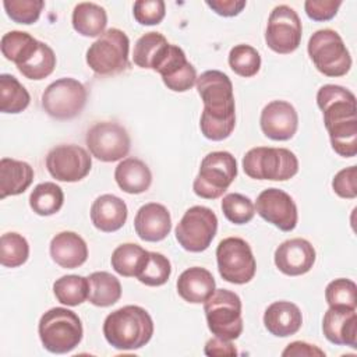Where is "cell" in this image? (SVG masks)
<instances>
[{"mask_svg":"<svg viewBox=\"0 0 357 357\" xmlns=\"http://www.w3.org/2000/svg\"><path fill=\"white\" fill-rule=\"evenodd\" d=\"M195 85L204 102L199 119L202 135L211 141L226 139L236 126V105L230 78L219 70H208L197 78Z\"/></svg>","mask_w":357,"mask_h":357,"instance_id":"obj_1","label":"cell"},{"mask_svg":"<svg viewBox=\"0 0 357 357\" xmlns=\"http://www.w3.org/2000/svg\"><path fill=\"white\" fill-rule=\"evenodd\" d=\"M317 105L322 110L333 151L343 158L357 153L356 96L349 89L326 84L317 92Z\"/></svg>","mask_w":357,"mask_h":357,"instance_id":"obj_2","label":"cell"},{"mask_svg":"<svg viewBox=\"0 0 357 357\" xmlns=\"http://www.w3.org/2000/svg\"><path fill=\"white\" fill-rule=\"evenodd\" d=\"M103 335L107 343L117 350H137L151 340L153 321L145 308L124 305L106 317Z\"/></svg>","mask_w":357,"mask_h":357,"instance_id":"obj_3","label":"cell"},{"mask_svg":"<svg viewBox=\"0 0 357 357\" xmlns=\"http://www.w3.org/2000/svg\"><path fill=\"white\" fill-rule=\"evenodd\" d=\"M38 332L43 347L54 354L73 351L81 343L84 335L79 317L63 307L46 311L39 319Z\"/></svg>","mask_w":357,"mask_h":357,"instance_id":"obj_4","label":"cell"},{"mask_svg":"<svg viewBox=\"0 0 357 357\" xmlns=\"http://www.w3.org/2000/svg\"><path fill=\"white\" fill-rule=\"evenodd\" d=\"M243 169L255 180L284 181L297 174L298 159L286 148L257 146L244 155Z\"/></svg>","mask_w":357,"mask_h":357,"instance_id":"obj_5","label":"cell"},{"mask_svg":"<svg viewBox=\"0 0 357 357\" xmlns=\"http://www.w3.org/2000/svg\"><path fill=\"white\" fill-rule=\"evenodd\" d=\"M128 36L117 28L105 31L86 50V64L98 75H116L128 67Z\"/></svg>","mask_w":357,"mask_h":357,"instance_id":"obj_6","label":"cell"},{"mask_svg":"<svg viewBox=\"0 0 357 357\" xmlns=\"http://www.w3.org/2000/svg\"><path fill=\"white\" fill-rule=\"evenodd\" d=\"M307 50L315 68L326 77L346 75L351 67L350 53L340 35L333 29L314 32Z\"/></svg>","mask_w":357,"mask_h":357,"instance_id":"obj_7","label":"cell"},{"mask_svg":"<svg viewBox=\"0 0 357 357\" xmlns=\"http://www.w3.org/2000/svg\"><path fill=\"white\" fill-rule=\"evenodd\" d=\"M209 331L226 340H236L243 332L241 300L230 290L218 289L204 303Z\"/></svg>","mask_w":357,"mask_h":357,"instance_id":"obj_8","label":"cell"},{"mask_svg":"<svg viewBox=\"0 0 357 357\" xmlns=\"http://www.w3.org/2000/svg\"><path fill=\"white\" fill-rule=\"evenodd\" d=\"M236 176V158L227 151H215L202 159L192 190L201 198L216 199L223 195Z\"/></svg>","mask_w":357,"mask_h":357,"instance_id":"obj_9","label":"cell"},{"mask_svg":"<svg viewBox=\"0 0 357 357\" xmlns=\"http://www.w3.org/2000/svg\"><path fill=\"white\" fill-rule=\"evenodd\" d=\"M218 231V218L211 208L195 205L187 209L176 226V240L190 252L205 251Z\"/></svg>","mask_w":357,"mask_h":357,"instance_id":"obj_10","label":"cell"},{"mask_svg":"<svg viewBox=\"0 0 357 357\" xmlns=\"http://www.w3.org/2000/svg\"><path fill=\"white\" fill-rule=\"evenodd\" d=\"M88 92L82 82L75 78H59L42 93V107L57 120L77 117L85 107Z\"/></svg>","mask_w":357,"mask_h":357,"instance_id":"obj_11","label":"cell"},{"mask_svg":"<svg viewBox=\"0 0 357 357\" xmlns=\"http://www.w3.org/2000/svg\"><path fill=\"white\" fill-rule=\"evenodd\" d=\"M216 261L223 280L234 284L248 283L257 271L251 247L240 237L223 238L216 248Z\"/></svg>","mask_w":357,"mask_h":357,"instance_id":"obj_12","label":"cell"},{"mask_svg":"<svg viewBox=\"0 0 357 357\" xmlns=\"http://www.w3.org/2000/svg\"><path fill=\"white\" fill-rule=\"evenodd\" d=\"M92 156L100 162H116L128 155L131 139L127 130L113 121L93 124L85 137Z\"/></svg>","mask_w":357,"mask_h":357,"instance_id":"obj_13","label":"cell"},{"mask_svg":"<svg viewBox=\"0 0 357 357\" xmlns=\"http://www.w3.org/2000/svg\"><path fill=\"white\" fill-rule=\"evenodd\" d=\"M303 26L298 14L289 6H276L268 18L265 42L271 50L279 54L294 52L301 42Z\"/></svg>","mask_w":357,"mask_h":357,"instance_id":"obj_14","label":"cell"},{"mask_svg":"<svg viewBox=\"0 0 357 357\" xmlns=\"http://www.w3.org/2000/svg\"><path fill=\"white\" fill-rule=\"evenodd\" d=\"M92 159L89 153L78 145H59L46 156V167L50 176L59 181L75 183L88 176Z\"/></svg>","mask_w":357,"mask_h":357,"instance_id":"obj_15","label":"cell"},{"mask_svg":"<svg viewBox=\"0 0 357 357\" xmlns=\"http://www.w3.org/2000/svg\"><path fill=\"white\" fill-rule=\"evenodd\" d=\"M257 213L282 231H291L297 226L298 213L293 198L280 188H266L257 197Z\"/></svg>","mask_w":357,"mask_h":357,"instance_id":"obj_16","label":"cell"},{"mask_svg":"<svg viewBox=\"0 0 357 357\" xmlns=\"http://www.w3.org/2000/svg\"><path fill=\"white\" fill-rule=\"evenodd\" d=\"M153 71L159 73L163 84L174 92H185L191 89L198 78L195 67L187 60L184 50L170 43Z\"/></svg>","mask_w":357,"mask_h":357,"instance_id":"obj_17","label":"cell"},{"mask_svg":"<svg viewBox=\"0 0 357 357\" xmlns=\"http://www.w3.org/2000/svg\"><path fill=\"white\" fill-rule=\"evenodd\" d=\"M261 130L273 141L293 138L298 127V114L293 105L286 100H272L261 112Z\"/></svg>","mask_w":357,"mask_h":357,"instance_id":"obj_18","label":"cell"},{"mask_svg":"<svg viewBox=\"0 0 357 357\" xmlns=\"http://www.w3.org/2000/svg\"><path fill=\"white\" fill-rule=\"evenodd\" d=\"M315 258V248L308 240L301 237L283 241L275 251V265L287 276L307 273L314 266Z\"/></svg>","mask_w":357,"mask_h":357,"instance_id":"obj_19","label":"cell"},{"mask_svg":"<svg viewBox=\"0 0 357 357\" xmlns=\"http://www.w3.org/2000/svg\"><path fill=\"white\" fill-rule=\"evenodd\" d=\"M134 227L141 240L149 243L162 241L172 230L170 212L162 204H145L137 211Z\"/></svg>","mask_w":357,"mask_h":357,"instance_id":"obj_20","label":"cell"},{"mask_svg":"<svg viewBox=\"0 0 357 357\" xmlns=\"http://www.w3.org/2000/svg\"><path fill=\"white\" fill-rule=\"evenodd\" d=\"M325 337L339 346L357 347V312L356 308L329 307L322 319Z\"/></svg>","mask_w":357,"mask_h":357,"instance_id":"obj_21","label":"cell"},{"mask_svg":"<svg viewBox=\"0 0 357 357\" xmlns=\"http://www.w3.org/2000/svg\"><path fill=\"white\" fill-rule=\"evenodd\" d=\"M127 216L128 209L126 202L113 194H103L98 197L91 206L92 225L105 233H112L121 229L127 220Z\"/></svg>","mask_w":357,"mask_h":357,"instance_id":"obj_22","label":"cell"},{"mask_svg":"<svg viewBox=\"0 0 357 357\" xmlns=\"http://www.w3.org/2000/svg\"><path fill=\"white\" fill-rule=\"evenodd\" d=\"M52 259L64 269L81 266L88 258L85 240L74 231H60L50 241Z\"/></svg>","mask_w":357,"mask_h":357,"instance_id":"obj_23","label":"cell"},{"mask_svg":"<svg viewBox=\"0 0 357 357\" xmlns=\"http://www.w3.org/2000/svg\"><path fill=\"white\" fill-rule=\"evenodd\" d=\"M178 296L191 304L205 303L216 290L212 273L201 266H192L181 272L176 283Z\"/></svg>","mask_w":357,"mask_h":357,"instance_id":"obj_24","label":"cell"},{"mask_svg":"<svg viewBox=\"0 0 357 357\" xmlns=\"http://www.w3.org/2000/svg\"><path fill=\"white\" fill-rule=\"evenodd\" d=\"M303 324L300 308L290 301H275L264 314V325L269 333L278 337H287L297 333Z\"/></svg>","mask_w":357,"mask_h":357,"instance_id":"obj_25","label":"cell"},{"mask_svg":"<svg viewBox=\"0 0 357 357\" xmlns=\"http://www.w3.org/2000/svg\"><path fill=\"white\" fill-rule=\"evenodd\" d=\"M114 180L121 191L127 194H141L149 190L152 173L141 159L127 158L116 166Z\"/></svg>","mask_w":357,"mask_h":357,"instance_id":"obj_26","label":"cell"},{"mask_svg":"<svg viewBox=\"0 0 357 357\" xmlns=\"http://www.w3.org/2000/svg\"><path fill=\"white\" fill-rule=\"evenodd\" d=\"M33 180V169L29 163L3 158L0 160V198L22 194Z\"/></svg>","mask_w":357,"mask_h":357,"instance_id":"obj_27","label":"cell"},{"mask_svg":"<svg viewBox=\"0 0 357 357\" xmlns=\"http://www.w3.org/2000/svg\"><path fill=\"white\" fill-rule=\"evenodd\" d=\"M73 28L82 36H100L107 25V14L95 3H78L73 11Z\"/></svg>","mask_w":357,"mask_h":357,"instance_id":"obj_28","label":"cell"},{"mask_svg":"<svg viewBox=\"0 0 357 357\" xmlns=\"http://www.w3.org/2000/svg\"><path fill=\"white\" fill-rule=\"evenodd\" d=\"M88 301L96 307H110L121 297L120 280L109 272L99 271L88 276Z\"/></svg>","mask_w":357,"mask_h":357,"instance_id":"obj_29","label":"cell"},{"mask_svg":"<svg viewBox=\"0 0 357 357\" xmlns=\"http://www.w3.org/2000/svg\"><path fill=\"white\" fill-rule=\"evenodd\" d=\"M39 40L31 36L28 32L22 31H10L3 35L0 42V49L3 56L15 63V66H21L31 59V56L38 50Z\"/></svg>","mask_w":357,"mask_h":357,"instance_id":"obj_30","label":"cell"},{"mask_svg":"<svg viewBox=\"0 0 357 357\" xmlns=\"http://www.w3.org/2000/svg\"><path fill=\"white\" fill-rule=\"evenodd\" d=\"M148 252L149 251L134 243L121 244L112 254V268L121 276L137 278V275L146 262Z\"/></svg>","mask_w":357,"mask_h":357,"instance_id":"obj_31","label":"cell"},{"mask_svg":"<svg viewBox=\"0 0 357 357\" xmlns=\"http://www.w3.org/2000/svg\"><path fill=\"white\" fill-rule=\"evenodd\" d=\"M167 46L169 43L162 33L148 32L135 42L132 50V60L141 68L153 70Z\"/></svg>","mask_w":357,"mask_h":357,"instance_id":"obj_32","label":"cell"},{"mask_svg":"<svg viewBox=\"0 0 357 357\" xmlns=\"http://www.w3.org/2000/svg\"><path fill=\"white\" fill-rule=\"evenodd\" d=\"M29 102V92L14 75H0V110L3 113H21L28 107Z\"/></svg>","mask_w":357,"mask_h":357,"instance_id":"obj_33","label":"cell"},{"mask_svg":"<svg viewBox=\"0 0 357 357\" xmlns=\"http://www.w3.org/2000/svg\"><path fill=\"white\" fill-rule=\"evenodd\" d=\"M64 204L63 190L52 181L38 184L29 195V206L39 216H50L61 209Z\"/></svg>","mask_w":357,"mask_h":357,"instance_id":"obj_34","label":"cell"},{"mask_svg":"<svg viewBox=\"0 0 357 357\" xmlns=\"http://www.w3.org/2000/svg\"><path fill=\"white\" fill-rule=\"evenodd\" d=\"M53 293L61 304L68 307H77L88 300V278L79 275L61 276L53 283Z\"/></svg>","mask_w":357,"mask_h":357,"instance_id":"obj_35","label":"cell"},{"mask_svg":"<svg viewBox=\"0 0 357 357\" xmlns=\"http://www.w3.org/2000/svg\"><path fill=\"white\" fill-rule=\"evenodd\" d=\"M56 67V54L50 46L39 42L38 50L31 56L28 61L18 66V71L28 79H43L49 77Z\"/></svg>","mask_w":357,"mask_h":357,"instance_id":"obj_36","label":"cell"},{"mask_svg":"<svg viewBox=\"0 0 357 357\" xmlns=\"http://www.w3.org/2000/svg\"><path fill=\"white\" fill-rule=\"evenodd\" d=\"M29 257V244L25 237L11 231L0 237V264L7 268H17L26 262Z\"/></svg>","mask_w":357,"mask_h":357,"instance_id":"obj_37","label":"cell"},{"mask_svg":"<svg viewBox=\"0 0 357 357\" xmlns=\"http://www.w3.org/2000/svg\"><path fill=\"white\" fill-rule=\"evenodd\" d=\"M172 273V265L170 261L160 252H148V258L139 273L137 275V279L144 283L145 286L156 287L165 284Z\"/></svg>","mask_w":357,"mask_h":357,"instance_id":"obj_38","label":"cell"},{"mask_svg":"<svg viewBox=\"0 0 357 357\" xmlns=\"http://www.w3.org/2000/svg\"><path fill=\"white\" fill-rule=\"evenodd\" d=\"M229 66L240 77H254L261 68V56L250 45H236L229 53Z\"/></svg>","mask_w":357,"mask_h":357,"instance_id":"obj_39","label":"cell"},{"mask_svg":"<svg viewBox=\"0 0 357 357\" xmlns=\"http://www.w3.org/2000/svg\"><path fill=\"white\" fill-rule=\"evenodd\" d=\"M222 211L226 219L234 225H245L255 215V206L252 201L238 192H231L223 197Z\"/></svg>","mask_w":357,"mask_h":357,"instance_id":"obj_40","label":"cell"},{"mask_svg":"<svg viewBox=\"0 0 357 357\" xmlns=\"http://www.w3.org/2000/svg\"><path fill=\"white\" fill-rule=\"evenodd\" d=\"M325 298L329 307L356 308L357 307V286L353 280L339 278L332 280L325 289Z\"/></svg>","mask_w":357,"mask_h":357,"instance_id":"obj_41","label":"cell"},{"mask_svg":"<svg viewBox=\"0 0 357 357\" xmlns=\"http://www.w3.org/2000/svg\"><path fill=\"white\" fill-rule=\"evenodd\" d=\"M3 6L14 22L31 25L39 20L45 3L42 0H4Z\"/></svg>","mask_w":357,"mask_h":357,"instance_id":"obj_42","label":"cell"},{"mask_svg":"<svg viewBox=\"0 0 357 357\" xmlns=\"http://www.w3.org/2000/svg\"><path fill=\"white\" fill-rule=\"evenodd\" d=\"M132 14L141 25H158L166 14V6L162 0H138L134 3Z\"/></svg>","mask_w":357,"mask_h":357,"instance_id":"obj_43","label":"cell"},{"mask_svg":"<svg viewBox=\"0 0 357 357\" xmlns=\"http://www.w3.org/2000/svg\"><path fill=\"white\" fill-rule=\"evenodd\" d=\"M332 188L340 198L353 199L357 197V167L350 166L339 170L333 180Z\"/></svg>","mask_w":357,"mask_h":357,"instance_id":"obj_44","label":"cell"},{"mask_svg":"<svg viewBox=\"0 0 357 357\" xmlns=\"http://www.w3.org/2000/svg\"><path fill=\"white\" fill-rule=\"evenodd\" d=\"M340 6V0H307L304 3V10L311 20L321 22L332 20L337 14Z\"/></svg>","mask_w":357,"mask_h":357,"instance_id":"obj_45","label":"cell"},{"mask_svg":"<svg viewBox=\"0 0 357 357\" xmlns=\"http://www.w3.org/2000/svg\"><path fill=\"white\" fill-rule=\"evenodd\" d=\"M206 6L222 17L238 15L245 7L244 0H206Z\"/></svg>","mask_w":357,"mask_h":357,"instance_id":"obj_46","label":"cell"},{"mask_svg":"<svg viewBox=\"0 0 357 357\" xmlns=\"http://www.w3.org/2000/svg\"><path fill=\"white\" fill-rule=\"evenodd\" d=\"M204 353L206 356H237V350L231 340L220 339L218 336L206 342Z\"/></svg>","mask_w":357,"mask_h":357,"instance_id":"obj_47","label":"cell"},{"mask_svg":"<svg viewBox=\"0 0 357 357\" xmlns=\"http://www.w3.org/2000/svg\"><path fill=\"white\" fill-rule=\"evenodd\" d=\"M283 357L287 356H308V357H314V356H319V357H325V351L321 350L319 347L305 343V342H291L287 344V347L282 351Z\"/></svg>","mask_w":357,"mask_h":357,"instance_id":"obj_48","label":"cell"}]
</instances>
